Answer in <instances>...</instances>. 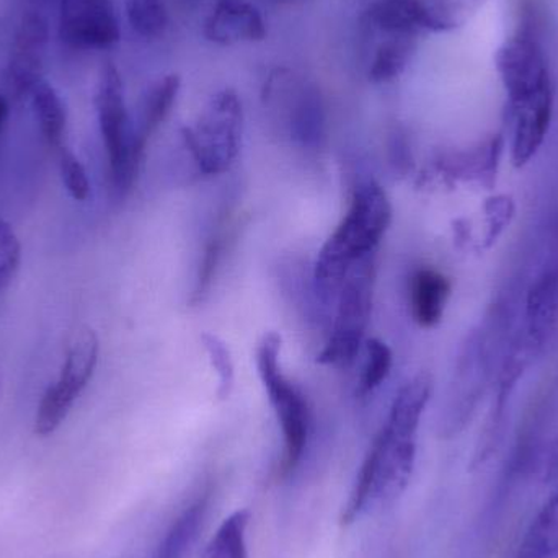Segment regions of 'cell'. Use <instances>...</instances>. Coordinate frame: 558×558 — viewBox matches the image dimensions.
Masks as SVG:
<instances>
[{
    "mask_svg": "<svg viewBox=\"0 0 558 558\" xmlns=\"http://www.w3.org/2000/svg\"><path fill=\"white\" fill-rule=\"evenodd\" d=\"M242 133V104L234 90L216 94L195 126L183 130V140L199 172L219 175L238 159Z\"/></svg>",
    "mask_w": 558,
    "mask_h": 558,
    "instance_id": "5b68a950",
    "label": "cell"
},
{
    "mask_svg": "<svg viewBox=\"0 0 558 558\" xmlns=\"http://www.w3.org/2000/svg\"><path fill=\"white\" fill-rule=\"evenodd\" d=\"M58 154L59 172H61L65 190L75 202H85L90 195V180H88L87 170L82 166L81 160L65 147H62Z\"/></svg>",
    "mask_w": 558,
    "mask_h": 558,
    "instance_id": "cb8c5ba5",
    "label": "cell"
},
{
    "mask_svg": "<svg viewBox=\"0 0 558 558\" xmlns=\"http://www.w3.org/2000/svg\"><path fill=\"white\" fill-rule=\"evenodd\" d=\"M451 294V282L433 268H422L410 279V308L420 327L432 328L441 322Z\"/></svg>",
    "mask_w": 558,
    "mask_h": 558,
    "instance_id": "5bb4252c",
    "label": "cell"
},
{
    "mask_svg": "<svg viewBox=\"0 0 558 558\" xmlns=\"http://www.w3.org/2000/svg\"><path fill=\"white\" fill-rule=\"evenodd\" d=\"M229 231L222 229L215 238L209 241L206 247L205 257H203L202 267H199L198 278H196L195 292H193V301L202 302L211 288L213 279H215L216 270L222 262L226 247H228Z\"/></svg>",
    "mask_w": 558,
    "mask_h": 558,
    "instance_id": "603a6c76",
    "label": "cell"
},
{
    "mask_svg": "<svg viewBox=\"0 0 558 558\" xmlns=\"http://www.w3.org/2000/svg\"><path fill=\"white\" fill-rule=\"evenodd\" d=\"M9 100L3 95H0V137H2L3 130H5L7 120H9Z\"/></svg>",
    "mask_w": 558,
    "mask_h": 558,
    "instance_id": "83f0119b",
    "label": "cell"
},
{
    "mask_svg": "<svg viewBox=\"0 0 558 558\" xmlns=\"http://www.w3.org/2000/svg\"><path fill=\"white\" fill-rule=\"evenodd\" d=\"M520 550L554 558L558 554V490L544 505L527 530Z\"/></svg>",
    "mask_w": 558,
    "mask_h": 558,
    "instance_id": "ffe728a7",
    "label": "cell"
},
{
    "mask_svg": "<svg viewBox=\"0 0 558 558\" xmlns=\"http://www.w3.org/2000/svg\"><path fill=\"white\" fill-rule=\"evenodd\" d=\"M203 343H205L213 366L218 371L219 383H221L219 384V396L225 399L231 392L232 384H234V366H232L231 354L226 344L215 335H203Z\"/></svg>",
    "mask_w": 558,
    "mask_h": 558,
    "instance_id": "484cf974",
    "label": "cell"
},
{
    "mask_svg": "<svg viewBox=\"0 0 558 558\" xmlns=\"http://www.w3.org/2000/svg\"><path fill=\"white\" fill-rule=\"evenodd\" d=\"M513 120L514 166L523 167L536 156L549 133L554 113V90L536 95L531 100L510 107Z\"/></svg>",
    "mask_w": 558,
    "mask_h": 558,
    "instance_id": "7c38bea8",
    "label": "cell"
},
{
    "mask_svg": "<svg viewBox=\"0 0 558 558\" xmlns=\"http://www.w3.org/2000/svg\"><path fill=\"white\" fill-rule=\"evenodd\" d=\"M205 36L216 45L262 41L267 25L260 10L248 0H218L205 23Z\"/></svg>",
    "mask_w": 558,
    "mask_h": 558,
    "instance_id": "8fae6325",
    "label": "cell"
},
{
    "mask_svg": "<svg viewBox=\"0 0 558 558\" xmlns=\"http://www.w3.org/2000/svg\"><path fill=\"white\" fill-rule=\"evenodd\" d=\"M392 219V206L379 183L363 182L351 195L350 208L318 252L315 279L324 288H338L351 267L371 257Z\"/></svg>",
    "mask_w": 558,
    "mask_h": 558,
    "instance_id": "7a4b0ae2",
    "label": "cell"
},
{
    "mask_svg": "<svg viewBox=\"0 0 558 558\" xmlns=\"http://www.w3.org/2000/svg\"><path fill=\"white\" fill-rule=\"evenodd\" d=\"M29 97H32L33 111L46 144L59 153L64 147L62 143H64L65 124H68V114L61 97L45 81L33 88Z\"/></svg>",
    "mask_w": 558,
    "mask_h": 558,
    "instance_id": "e0dca14e",
    "label": "cell"
},
{
    "mask_svg": "<svg viewBox=\"0 0 558 558\" xmlns=\"http://www.w3.org/2000/svg\"><path fill=\"white\" fill-rule=\"evenodd\" d=\"M25 9L45 10L51 3V0H23Z\"/></svg>",
    "mask_w": 558,
    "mask_h": 558,
    "instance_id": "f1b7e54d",
    "label": "cell"
},
{
    "mask_svg": "<svg viewBox=\"0 0 558 558\" xmlns=\"http://www.w3.org/2000/svg\"><path fill=\"white\" fill-rule=\"evenodd\" d=\"M48 45L49 22L45 10H23L5 69V84L13 97H26L43 81Z\"/></svg>",
    "mask_w": 558,
    "mask_h": 558,
    "instance_id": "ba28073f",
    "label": "cell"
},
{
    "mask_svg": "<svg viewBox=\"0 0 558 558\" xmlns=\"http://www.w3.org/2000/svg\"><path fill=\"white\" fill-rule=\"evenodd\" d=\"M128 22L143 38H159L169 25L163 0H124Z\"/></svg>",
    "mask_w": 558,
    "mask_h": 558,
    "instance_id": "44dd1931",
    "label": "cell"
},
{
    "mask_svg": "<svg viewBox=\"0 0 558 558\" xmlns=\"http://www.w3.org/2000/svg\"><path fill=\"white\" fill-rule=\"evenodd\" d=\"M432 396V377L418 374L393 399L389 416L357 472L341 513L348 526L369 511L393 504L409 487L416 461V435Z\"/></svg>",
    "mask_w": 558,
    "mask_h": 558,
    "instance_id": "6da1fadb",
    "label": "cell"
},
{
    "mask_svg": "<svg viewBox=\"0 0 558 558\" xmlns=\"http://www.w3.org/2000/svg\"><path fill=\"white\" fill-rule=\"evenodd\" d=\"M518 558H549V557L537 556V554L524 553V550H520V553H518Z\"/></svg>",
    "mask_w": 558,
    "mask_h": 558,
    "instance_id": "f546056e",
    "label": "cell"
},
{
    "mask_svg": "<svg viewBox=\"0 0 558 558\" xmlns=\"http://www.w3.org/2000/svg\"><path fill=\"white\" fill-rule=\"evenodd\" d=\"M415 49L416 36L387 35L386 41L380 43L371 62L367 74L369 81L384 84L399 77L409 65Z\"/></svg>",
    "mask_w": 558,
    "mask_h": 558,
    "instance_id": "ac0fdd59",
    "label": "cell"
},
{
    "mask_svg": "<svg viewBox=\"0 0 558 558\" xmlns=\"http://www.w3.org/2000/svg\"><path fill=\"white\" fill-rule=\"evenodd\" d=\"M120 35L111 0H59V36L69 48H110Z\"/></svg>",
    "mask_w": 558,
    "mask_h": 558,
    "instance_id": "9c48e42d",
    "label": "cell"
},
{
    "mask_svg": "<svg viewBox=\"0 0 558 558\" xmlns=\"http://www.w3.org/2000/svg\"><path fill=\"white\" fill-rule=\"evenodd\" d=\"M180 92L179 75H166L157 84L150 87L141 108L140 121L133 128V150L134 156L143 162L147 143L150 136L159 130L160 124L169 117L170 110L175 105Z\"/></svg>",
    "mask_w": 558,
    "mask_h": 558,
    "instance_id": "9a60e30c",
    "label": "cell"
},
{
    "mask_svg": "<svg viewBox=\"0 0 558 558\" xmlns=\"http://www.w3.org/2000/svg\"><path fill=\"white\" fill-rule=\"evenodd\" d=\"M22 262V245L12 226L0 218V294L5 291Z\"/></svg>",
    "mask_w": 558,
    "mask_h": 558,
    "instance_id": "d4e9b609",
    "label": "cell"
},
{
    "mask_svg": "<svg viewBox=\"0 0 558 558\" xmlns=\"http://www.w3.org/2000/svg\"><path fill=\"white\" fill-rule=\"evenodd\" d=\"M366 20L373 28L386 35L416 36L422 33L448 32L432 5L423 0H377L367 9Z\"/></svg>",
    "mask_w": 558,
    "mask_h": 558,
    "instance_id": "30bf717a",
    "label": "cell"
},
{
    "mask_svg": "<svg viewBox=\"0 0 558 558\" xmlns=\"http://www.w3.org/2000/svg\"><path fill=\"white\" fill-rule=\"evenodd\" d=\"M279 351H281V337L278 333L267 335L258 347L257 361L258 373L281 425L282 441H284L281 472L282 475H289L301 464L304 456L308 429H311V415H308L304 396L282 374L279 366Z\"/></svg>",
    "mask_w": 558,
    "mask_h": 558,
    "instance_id": "277c9868",
    "label": "cell"
},
{
    "mask_svg": "<svg viewBox=\"0 0 558 558\" xmlns=\"http://www.w3.org/2000/svg\"><path fill=\"white\" fill-rule=\"evenodd\" d=\"M98 351V337L90 328H81L72 337L58 379L45 390L39 400L35 416L36 435L43 438L52 435L68 418L75 400L94 377Z\"/></svg>",
    "mask_w": 558,
    "mask_h": 558,
    "instance_id": "52a82bcc",
    "label": "cell"
},
{
    "mask_svg": "<svg viewBox=\"0 0 558 558\" xmlns=\"http://www.w3.org/2000/svg\"><path fill=\"white\" fill-rule=\"evenodd\" d=\"M392 367V351L384 341L373 338L366 343V364H364L361 389L373 392L389 376Z\"/></svg>",
    "mask_w": 558,
    "mask_h": 558,
    "instance_id": "7402d4cb",
    "label": "cell"
},
{
    "mask_svg": "<svg viewBox=\"0 0 558 558\" xmlns=\"http://www.w3.org/2000/svg\"><path fill=\"white\" fill-rule=\"evenodd\" d=\"M213 490L205 488L198 497L183 508L182 513L172 521L169 530L157 544L150 558H186L195 549L203 527L208 520Z\"/></svg>",
    "mask_w": 558,
    "mask_h": 558,
    "instance_id": "4fadbf2b",
    "label": "cell"
},
{
    "mask_svg": "<svg viewBox=\"0 0 558 558\" xmlns=\"http://www.w3.org/2000/svg\"><path fill=\"white\" fill-rule=\"evenodd\" d=\"M537 478L543 484H558V441L550 445L537 464Z\"/></svg>",
    "mask_w": 558,
    "mask_h": 558,
    "instance_id": "4316f807",
    "label": "cell"
},
{
    "mask_svg": "<svg viewBox=\"0 0 558 558\" xmlns=\"http://www.w3.org/2000/svg\"><path fill=\"white\" fill-rule=\"evenodd\" d=\"M98 124L107 150L108 172L114 195L124 196L133 189L141 162L134 156L133 128L128 117L120 72L111 62L101 69L95 94Z\"/></svg>",
    "mask_w": 558,
    "mask_h": 558,
    "instance_id": "3957f363",
    "label": "cell"
},
{
    "mask_svg": "<svg viewBox=\"0 0 558 558\" xmlns=\"http://www.w3.org/2000/svg\"><path fill=\"white\" fill-rule=\"evenodd\" d=\"M558 317V260L536 278L527 294L526 322L531 340L543 343Z\"/></svg>",
    "mask_w": 558,
    "mask_h": 558,
    "instance_id": "2e32d148",
    "label": "cell"
},
{
    "mask_svg": "<svg viewBox=\"0 0 558 558\" xmlns=\"http://www.w3.org/2000/svg\"><path fill=\"white\" fill-rule=\"evenodd\" d=\"M374 270L373 255L357 262L340 282L337 315L330 340L325 344L318 361L347 366L360 353L371 308H373Z\"/></svg>",
    "mask_w": 558,
    "mask_h": 558,
    "instance_id": "8992f818",
    "label": "cell"
},
{
    "mask_svg": "<svg viewBox=\"0 0 558 558\" xmlns=\"http://www.w3.org/2000/svg\"><path fill=\"white\" fill-rule=\"evenodd\" d=\"M248 523L251 513L247 510L235 511L216 531L202 558H248Z\"/></svg>",
    "mask_w": 558,
    "mask_h": 558,
    "instance_id": "d6986e66",
    "label": "cell"
}]
</instances>
